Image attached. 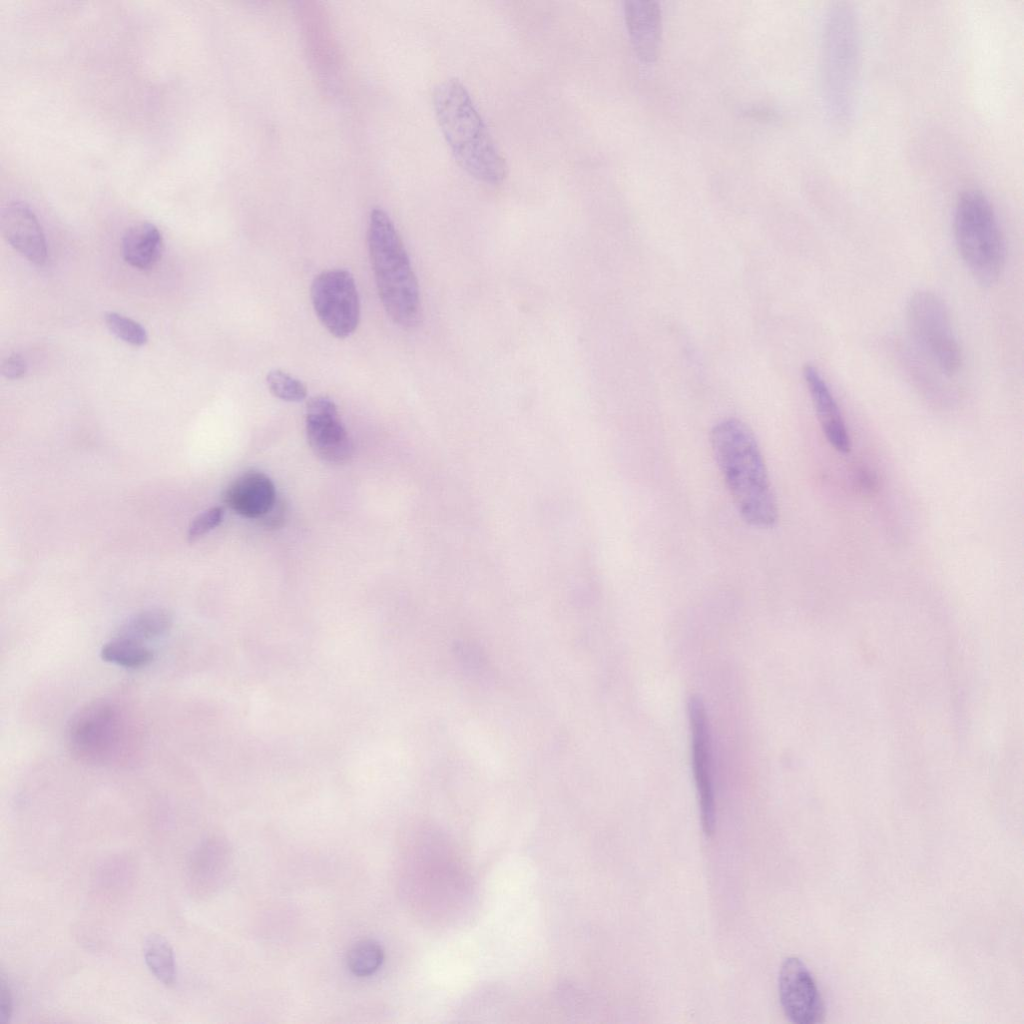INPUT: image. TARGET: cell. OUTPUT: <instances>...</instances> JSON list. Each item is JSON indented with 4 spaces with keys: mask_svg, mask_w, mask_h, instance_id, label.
<instances>
[{
    "mask_svg": "<svg viewBox=\"0 0 1024 1024\" xmlns=\"http://www.w3.org/2000/svg\"><path fill=\"white\" fill-rule=\"evenodd\" d=\"M162 245V236L158 228L152 223L141 222L125 232L122 240L123 257L135 268L149 269L158 261Z\"/></svg>",
    "mask_w": 1024,
    "mask_h": 1024,
    "instance_id": "2e32d148",
    "label": "cell"
},
{
    "mask_svg": "<svg viewBox=\"0 0 1024 1024\" xmlns=\"http://www.w3.org/2000/svg\"><path fill=\"white\" fill-rule=\"evenodd\" d=\"M367 241L378 294L387 315L400 327H415L422 316L418 282L401 237L381 208L370 212Z\"/></svg>",
    "mask_w": 1024,
    "mask_h": 1024,
    "instance_id": "3957f363",
    "label": "cell"
},
{
    "mask_svg": "<svg viewBox=\"0 0 1024 1024\" xmlns=\"http://www.w3.org/2000/svg\"><path fill=\"white\" fill-rule=\"evenodd\" d=\"M13 1012V996L9 983L1 975L0 980V1023L7 1024Z\"/></svg>",
    "mask_w": 1024,
    "mask_h": 1024,
    "instance_id": "cb8c5ba5",
    "label": "cell"
},
{
    "mask_svg": "<svg viewBox=\"0 0 1024 1024\" xmlns=\"http://www.w3.org/2000/svg\"><path fill=\"white\" fill-rule=\"evenodd\" d=\"M958 252L977 282L994 284L1005 263V243L999 221L988 196L969 188L956 200L953 219Z\"/></svg>",
    "mask_w": 1024,
    "mask_h": 1024,
    "instance_id": "8992f818",
    "label": "cell"
},
{
    "mask_svg": "<svg viewBox=\"0 0 1024 1024\" xmlns=\"http://www.w3.org/2000/svg\"><path fill=\"white\" fill-rule=\"evenodd\" d=\"M100 654L104 661L129 669L146 667L154 659L147 644L116 635L102 646Z\"/></svg>",
    "mask_w": 1024,
    "mask_h": 1024,
    "instance_id": "ac0fdd59",
    "label": "cell"
},
{
    "mask_svg": "<svg viewBox=\"0 0 1024 1024\" xmlns=\"http://www.w3.org/2000/svg\"><path fill=\"white\" fill-rule=\"evenodd\" d=\"M224 517L222 507H211L196 516L188 528L189 542H194L220 525Z\"/></svg>",
    "mask_w": 1024,
    "mask_h": 1024,
    "instance_id": "603a6c76",
    "label": "cell"
},
{
    "mask_svg": "<svg viewBox=\"0 0 1024 1024\" xmlns=\"http://www.w3.org/2000/svg\"><path fill=\"white\" fill-rule=\"evenodd\" d=\"M69 750L92 765L121 764L139 744L137 723L130 712L111 699L94 700L80 708L67 728Z\"/></svg>",
    "mask_w": 1024,
    "mask_h": 1024,
    "instance_id": "5b68a950",
    "label": "cell"
},
{
    "mask_svg": "<svg viewBox=\"0 0 1024 1024\" xmlns=\"http://www.w3.org/2000/svg\"><path fill=\"white\" fill-rule=\"evenodd\" d=\"M860 29L846 2L830 8L823 31L822 82L827 114L837 128L852 121L858 97Z\"/></svg>",
    "mask_w": 1024,
    "mask_h": 1024,
    "instance_id": "277c9868",
    "label": "cell"
},
{
    "mask_svg": "<svg viewBox=\"0 0 1024 1024\" xmlns=\"http://www.w3.org/2000/svg\"><path fill=\"white\" fill-rule=\"evenodd\" d=\"M1 230L7 242L30 262L43 265L47 245L34 212L23 202L8 203L1 212Z\"/></svg>",
    "mask_w": 1024,
    "mask_h": 1024,
    "instance_id": "7c38bea8",
    "label": "cell"
},
{
    "mask_svg": "<svg viewBox=\"0 0 1024 1024\" xmlns=\"http://www.w3.org/2000/svg\"><path fill=\"white\" fill-rule=\"evenodd\" d=\"M710 441L724 482L743 520L759 529L778 520L777 502L766 464L750 428L728 418L711 430Z\"/></svg>",
    "mask_w": 1024,
    "mask_h": 1024,
    "instance_id": "6da1fadb",
    "label": "cell"
},
{
    "mask_svg": "<svg viewBox=\"0 0 1024 1024\" xmlns=\"http://www.w3.org/2000/svg\"><path fill=\"white\" fill-rule=\"evenodd\" d=\"M266 382L270 392L283 401L300 402L307 397V389L302 381L283 370L269 371Z\"/></svg>",
    "mask_w": 1024,
    "mask_h": 1024,
    "instance_id": "44dd1931",
    "label": "cell"
},
{
    "mask_svg": "<svg viewBox=\"0 0 1024 1024\" xmlns=\"http://www.w3.org/2000/svg\"><path fill=\"white\" fill-rule=\"evenodd\" d=\"M315 313L330 334L349 337L360 320V301L353 275L346 269H331L318 274L311 285Z\"/></svg>",
    "mask_w": 1024,
    "mask_h": 1024,
    "instance_id": "ba28073f",
    "label": "cell"
},
{
    "mask_svg": "<svg viewBox=\"0 0 1024 1024\" xmlns=\"http://www.w3.org/2000/svg\"><path fill=\"white\" fill-rule=\"evenodd\" d=\"M144 958L148 969L163 984L176 979L175 957L169 942L161 935L150 934L144 941Z\"/></svg>",
    "mask_w": 1024,
    "mask_h": 1024,
    "instance_id": "d6986e66",
    "label": "cell"
},
{
    "mask_svg": "<svg viewBox=\"0 0 1024 1024\" xmlns=\"http://www.w3.org/2000/svg\"><path fill=\"white\" fill-rule=\"evenodd\" d=\"M779 999L786 1017L795 1024H817L825 1017V1006L817 983L805 963L786 958L778 977Z\"/></svg>",
    "mask_w": 1024,
    "mask_h": 1024,
    "instance_id": "8fae6325",
    "label": "cell"
},
{
    "mask_svg": "<svg viewBox=\"0 0 1024 1024\" xmlns=\"http://www.w3.org/2000/svg\"><path fill=\"white\" fill-rule=\"evenodd\" d=\"M305 427L308 444L322 461L344 464L353 457V442L331 398L316 396L308 401Z\"/></svg>",
    "mask_w": 1024,
    "mask_h": 1024,
    "instance_id": "30bf717a",
    "label": "cell"
},
{
    "mask_svg": "<svg viewBox=\"0 0 1024 1024\" xmlns=\"http://www.w3.org/2000/svg\"><path fill=\"white\" fill-rule=\"evenodd\" d=\"M691 734V756L701 825L711 836L715 829L716 809L713 785L712 742L709 720L703 700L691 695L687 702Z\"/></svg>",
    "mask_w": 1024,
    "mask_h": 1024,
    "instance_id": "9c48e42d",
    "label": "cell"
},
{
    "mask_svg": "<svg viewBox=\"0 0 1024 1024\" xmlns=\"http://www.w3.org/2000/svg\"><path fill=\"white\" fill-rule=\"evenodd\" d=\"M263 524L267 528H278L282 526L285 519V508L282 502L276 501L272 509L263 517Z\"/></svg>",
    "mask_w": 1024,
    "mask_h": 1024,
    "instance_id": "484cf974",
    "label": "cell"
},
{
    "mask_svg": "<svg viewBox=\"0 0 1024 1024\" xmlns=\"http://www.w3.org/2000/svg\"><path fill=\"white\" fill-rule=\"evenodd\" d=\"M173 623L172 615L162 608L143 610L129 617L117 630L116 636L147 644L165 635Z\"/></svg>",
    "mask_w": 1024,
    "mask_h": 1024,
    "instance_id": "e0dca14e",
    "label": "cell"
},
{
    "mask_svg": "<svg viewBox=\"0 0 1024 1024\" xmlns=\"http://www.w3.org/2000/svg\"><path fill=\"white\" fill-rule=\"evenodd\" d=\"M906 319L922 354L944 375L956 374L962 353L945 302L931 291L919 290L908 300Z\"/></svg>",
    "mask_w": 1024,
    "mask_h": 1024,
    "instance_id": "52a82bcc",
    "label": "cell"
},
{
    "mask_svg": "<svg viewBox=\"0 0 1024 1024\" xmlns=\"http://www.w3.org/2000/svg\"><path fill=\"white\" fill-rule=\"evenodd\" d=\"M624 17L637 56L645 62L655 61L662 36V12L659 4L655 1H626Z\"/></svg>",
    "mask_w": 1024,
    "mask_h": 1024,
    "instance_id": "9a60e30c",
    "label": "cell"
},
{
    "mask_svg": "<svg viewBox=\"0 0 1024 1024\" xmlns=\"http://www.w3.org/2000/svg\"><path fill=\"white\" fill-rule=\"evenodd\" d=\"M223 501L231 510L243 517L262 518L275 505L276 490L267 475L249 471L229 484L224 491Z\"/></svg>",
    "mask_w": 1024,
    "mask_h": 1024,
    "instance_id": "5bb4252c",
    "label": "cell"
},
{
    "mask_svg": "<svg viewBox=\"0 0 1024 1024\" xmlns=\"http://www.w3.org/2000/svg\"><path fill=\"white\" fill-rule=\"evenodd\" d=\"M432 100L441 133L461 168L479 182L502 183L505 158L466 87L446 79L435 87Z\"/></svg>",
    "mask_w": 1024,
    "mask_h": 1024,
    "instance_id": "7a4b0ae2",
    "label": "cell"
},
{
    "mask_svg": "<svg viewBox=\"0 0 1024 1024\" xmlns=\"http://www.w3.org/2000/svg\"><path fill=\"white\" fill-rule=\"evenodd\" d=\"M26 370L25 360L16 353L8 356L1 366L2 374L8 379H18L25 374Z\"/></svg>",
    "mask_w": 1024,
    "mask_h": 1024,
    "instance_id": "d4e9b609",
    "label": "cell"
},
{
    "mask_svg": "<svg viewBox=\"0 0 1024 1024\" xmlns=\"http://www.w3.org/2000/svg\"><path fill=\"white\" fill-rule=\"evenodd\" d=\"M104 319L110 332L122 341L133 346L146 344V330L138 322L116 312L106 313Z\"/></svg>",
    "mask_w": 1024,
    "mask_h": 1024,
    "instance_id": "7402d4cb",
    "label": "cell"
},
{
    "mask_svg": "<svg viewBox=\"0 0 1024 1024\" xmlns=\"http://www.w3.org/2000/svg\"><path fill=\"white\" fill-rule=\"evenodd\" d=\"M803 376L822 431L830 445L842 454L851 449L850 438L839 406L819 370L807 364Z\"/></svg>",
    "mask_w": 1024,
    "mask_h": 1024,
    "instance_id": "4fadbf2b",
    "label": "cell"
},
{
    "mask_svg": "<svg viewBox=\"0 0 1024 1024\" xmlns=\"http://www.w3.org/2000/svg\"><path fill=\"white\" fill-rule=\"evenodd\" d=\"M384 952L381 946L372 940H362L354 944L347 955L350 971L360 977L370 976L381 966Z\"/></svg>",
    "mask_w": 1024,
    "mask_h": 1024,
    "instance_id": "ffe728a7",
    "label": "cell"
}]
</instances>
